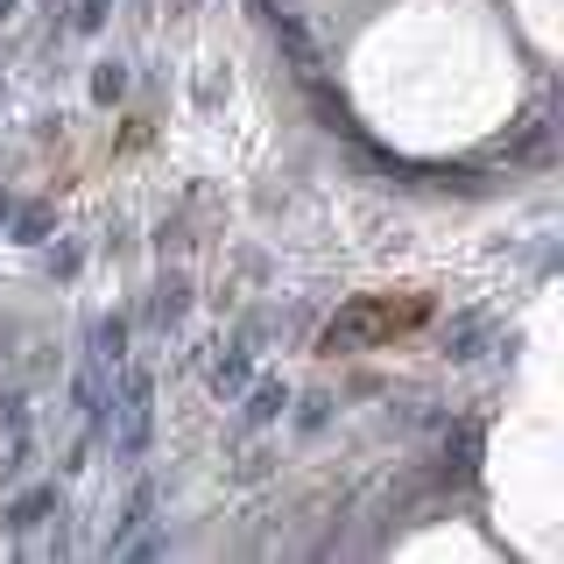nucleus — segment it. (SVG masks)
<instances>
[{"label": "nucleus", "mask_w": 564, "mask_h": 564, "mask_svg": "<svg viewBox=\"0 0 564 564\" xmlns=\"http://www.w3.org/2000/svg\"><path fill=\"white\" fill-rule=\"evenodd\" d=\"M93 93H99V99H120V93H128V70H120V64H106L99 78H93Z\"/></svg>", "instance_id": "8"}, {"label": "nucleus", "mask_w": 564, "mask_h": 564, "mask_svg": "<svg viewBox=\"0 0 564 564\" xmlns=\"http://www.w3.org/2000/svg\"><path fill=\"white\" fill-rule=\"evenodd\" d=\"M155 522V487L141 480L134 494H128V508H120V522H113V536H106V557H134L141 551V529Z\"/></svg>", "instance_id": "2"}, {"label": "nucleus", "mask_w": 564, "mask_h": 564, "mask_svg": "<svg viewBox=\"0 0 564 564\" xmlns=\"http://www.w3.org/2000/svg\"><path fill=\"white\" fill-rule=\"evenodd\" d=\"M50 508H57V487H35V494H22V501L8 508V529H35Z\"/></svg>", "instance_id": "5"}, {"label": "nucleus", "mask_w": 564, "mask_h": 564, "mask_svg": "<svg viewBox=\"0 0 564 564\" xmlns=\"http://www.w3.org/2000/svg\"><path fill=\"white\" fill-rule=\"evenodd\" d=\"M106 22V0H85V8H78V29H99Z\"/></svg>", "instance_id": "10"}, {"label": "nucleus", "mask_w": 564, "mask_h": 564, "mask_svg": "<svg viewBox=\"0 0 564 564\" xmlns=\"http://www.w3.org/2000/svg\"><path fill=\"white\" fill-rule=\"evenodd\" d=\"M14 240H50V212H29V219L14 226Z\"/></svg>", "instance_id": "9"}, {"label": "nucleus", "mask_w": 564, "mask_h": 564, "mask_svg": "<svg viewBox=\"0 0 564 564\" xmlns=\"http://www.w3.org/2000/svg\"><path fill=\"white\" fill-rule=\"evenodd\" d=\"M8 14H14V0H0V22H8Z\"/></svg>", "instance_id": "11"}, {"label": "nucleus", "mask_w": 564, "mask_h": 564, "mask_svg": "<svg viewBox=\"0 0 564 564\" xmlns=\"http://www.w3.org/2000/svg\"><path fill=\"white\" fill-rule=\"evenodd\" d=\"M93 360H106V367L128 360V317H99L93 325Z\"/></svg>", "instance_id": "4"}, {"label": "nucleus", "mask_w": 564, "mask_h": 564, "mask_svg": "<svg viewBox=\"0 0 564 564\" xmlns=\"http://www.w3.org/2000/svg\"><path fill=\"white\" fill-rule=\"evenodd\" d=\"M184 311H191V282H184V275H163V282H155V304H149V325L170 332Z\"/></svg>", "instance_id": "3"}, {"label": "nucleus", "mask_w": 564, "mask_h": 564, "mask_svg": "<svg viewBox=\"0 0 564 564\" xmlns=\"http://www.w3.org/2000/svg\"><path fill=\"white\" fill-rule=\"evenodd\" d=\"M106 416H120L113 423V458H141V452H149V423H155V381L128 375L113 388V410H106Z\"/></svg>", "instance_id": "1"}, {"label": "nucleus", "mask_w": 564, "mask_h": 564, "mask_svg": "<svg viewBox=\"0 0 564 564\" xmlns=\"http://www.w3.org/2000/svg\"><path fill=\"white\" fill-rule=\"evenodd\" d=\"M282 402H290V388H282V381H261L254 395H247V423H269V416H282Z\"/></svg>", "instance_id": "7"}, {"label": "nucleus", "mask_w": 564, "mask_h": 564, "mask_svg": "<svg viewBox=\"0 0 564 564\" xmlns=\"http://www.w3.org/2000/svg\"><path fill=\"white\" fill-rule=\"evenodd\" d=\"M240 381H247V346H234V352L212 360V388H219V395H240Z\"/></svg>", "instance_id": "6"}]
</instances>
